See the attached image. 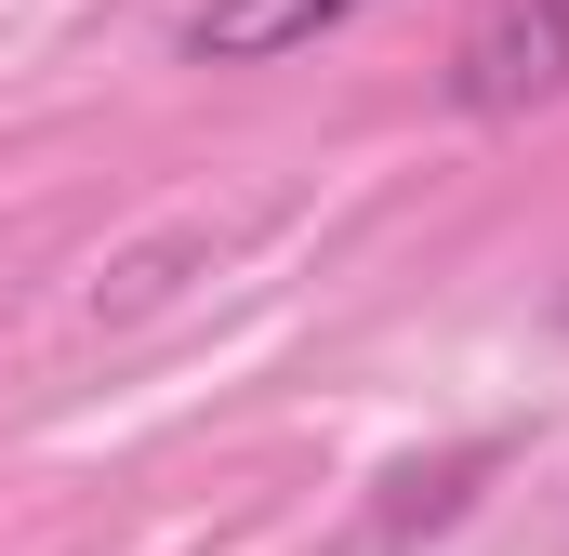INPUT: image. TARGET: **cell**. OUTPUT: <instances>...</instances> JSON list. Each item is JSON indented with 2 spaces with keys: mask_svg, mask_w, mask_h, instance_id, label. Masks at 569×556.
<instances>
[{
  "mask_svg": "<svg viewBox=\"0 0 569 556\" xmlns=\"http://www.w3.org/2000/svg\"><path fill=\"white\" fill-rule=\"evenodd\" d=\"M543 93H569V0H503V13H477L463 53H450V107H463V120H517V107H543Z\"/></svg>",
  "mask_w": 569,
  "mask_h": 556,
  "instance_id": "1",
  "label": "cell"
},
{
  "mask_svg": "<svg viewBox=\"0 0 569 556\" xmlns=\"http://www.w3.org/2000/svg\"><path fill=\"white\" fill-rule=\"evenodd\" d=\"M358 0H199L186 13V53L199 67H266V53H305V40H331Z\"/></svg>",
  "mask_w": 569,
  "mask_h": 556,
  "instance_id": "2",
  "label": "cell"
},
{
  "mask_svg": "<svg viewBox=\"0 0 569 556\" xmlns=\"http://www.w3.org/2000/svg\"><path fill=\"white\" fill-rule=\"evenodd\" d=\"M503 450H450V464H411V477H385V517H371V544H411V530H450L463 517V490L490 477Z\"/></svg>",
  "mask_w": 569,
  "mask_h": 556,
  "instance_id": "3",
  "label": "cell"
}]
</instances>
